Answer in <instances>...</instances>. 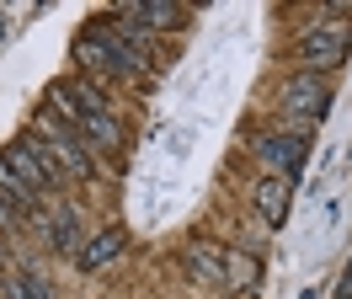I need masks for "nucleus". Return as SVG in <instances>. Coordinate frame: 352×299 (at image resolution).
Returning <instances> with one entry per match:
<instances>
[{"instance_id":"obj_4","label":"nucleus","mask_w":352,"mask_h":299,"mask_svg":"<svg viewBox=\"0 0 352 299\" xmlns=\"http://www.w3.org/2000/svg\"><path fill=\"white\" fill-rule=\"evenodd\" d=\"M331 107V85L326 75H315V70H305V75H294L283 91V118H288V134L299 123H315V118H326Z\"/></svg>"},{"instance_id":"obj_9","label":"nucleus","mask_w":352,"mask_h":299,"mask_svg":"<svg viewBox=\"0 0 352 299\" xmlns=\"http://www.w3.org/2000/svg\"><path fill=\"white\" fill-rule=\"evenodd\" d=\"M187 273L198 278V283H224V251L214 240H198V246L187 251Z\"/></svg>"},{"instance_id":"obj_6","label":"nucleus","mask_w":352,"mask_h":299,"mask_svg":"<svg viewBox=\"0 0 352 299\" xmlns=\"http://www.w3.org/2000/svg\"><path fill=\"white\" fill-rule=\"evenodd\" d=\"M347 38H352V27H342L336 17L315 21V27H305V38H299V54H305V64L320 75V70H331V64L347 54Z\"/></svg>"},{"instance_id":"obj_14","label":"nucleus","mask_w":352,"mask_h":299,"mask_svg":"<svg viewBox=\"0 0 352 299\" xmlns=\"http://www.w3.org/2000/svg\"><path fill=\"white\" fill-rule=\"evenodd\" d=\"M11 289H16V299H54V289H48L38 273H22L16 283H11Z\"/></svg>"},{"instance_id":"obj_5","label":"nucleus","mask_w":352,"mask_h":299,"mask_svg":"<svg viewBox=\"0 0 352 299\" xmlns=\"http://www.w3.org/2000/svg\"><path fill=\"white\" fill-rule=\"evenodd\" d=\"M48 107H59L75 128L86 123V118H96V112H112L107 96H102L86 75H75V81H54V85H48Z\"/></svg>"},{"instance_id":"obj_3","label":"nucleus","mask_w":352,"mask_h":299,"mask_svg":"<svg viewBox=\"0 0 352 299\" xmlns=\"http://www.w3.org/2000/svg\"><path fill=\"white\" fill-rule=\"evenodd\" d=\"M32 134H38V139L54 150V161H59V171H65V176H91V171H96V161H91V145L80 139V134H69V128L59 123L54 112H38Z\"/></svg>"},{"instance_id":"obj_15","label":"nucleus","mask_w":352,"mask_h":299,"mask_svg":"<svg viewBox=\"0 0 352 299\" xmlns=\"http://www.w3.org/2000/svg\"><path fill=\"white\" fill-rule=\"evenodd\" d=\"M11 219H16V209H11V203H6V198H0V230H6V225H11Z\"/></svg>"},{"instance_id":"obj_10","label":"nucleus","mask_w":352,"mask_h":299,"mask_svg":"<svg viewBox=\"0 0 352 299\" xmlns=\"http://www.w3.org/2000/svg\"><path fill=\"white\" fill-rule=\"evenodd\" d=\"M118 251H123V230H102L91 246H80V251H75V262H80V267H102V262H112Z\"/></svg>"},{"instance_id":"obj_8","label":"nucleus","mask_w":352,"mask_h":299,"mask_svg":"<svg viewBox=\"0 0 352 299\" xmlns=\"http://www.w3.org/2000/svg\"><path fill=\"white\" fill-rule=\"evenodd\" d=\"M118 17L133 21V27H144V32H166V27L182 21V11H176L171 0H133V6H123Z\"/></svg>"},{"instance_id":"obj_7","label":"nucleus","mask_w":352,"mask_h":299,"mask_svg":"<svg viewBox=\"0 0 352 299\" xmlns=\"http://www.w3.org/2000/svg\"><path fill=\"white\" fill-rule=\"evenodd\" d=\"M262 161H267V166H283L288 171V187H294L299 171H305V139H299V134H267V139H262Z\"/></svg>"},{"instance_id":"obj_16","label":"nucleus","mask_w":352,"mask_h":299,"mask_svg":"<svg viewBox=\"0 0 352 299\" xmlns=\"http://www.w3.org/2000/svg\"><path fill=\"white\" fill-rule=\"evenodd\" d=\"M0 262H6V246H0Z\"/></svg>"},{"instance_id":"obj_12","label":"nucleus","mask_w":352,"mask_h":299,"mask_svg":"<svg viewBox=\"0 0 352 299\" xmlns=\"http://www.w3.org/2000/svg\"><path fill=\"white\" fill-rule=\"evenodd\" d=\"M256 203H262L267 225H283V214H288V182H262Z\"/></svg>"},{"instance_id":"obj_2","label":"nucleus","mask_w":352,"mask_h":299,"mask_svg":"<svg viewBox=\"0 0 352 299\" xmlns=\"http://www.w3.org/2000/svg\"><path fill=\"white\" fill-rule=\"evenodd\" d=\"M6 166L16 171L32 192H48L54 182H65V171H59V161H54V150H48L38 134H22L16 145L6 150Z\"/></svg>"},{"instance_id":"obj_13","label":"nucleus","mask_w":352,"mask_h":299,"mask_svg":"<svg viewBox=\"0 0 352 299\" xmlns=\"http://www.w3.org/2000/svg\"><path fill=\"white\" fill-rule=\"evenodd\" d=\"M48 240H54L59 251H75L80 230H75V214H69V209H59V214H54V230H48Z\"/></svg>"},{"instance_id":"obj_1","label":"nucleus","mask_w":352,"mask_h":299,"mask_svg":"<svg viewBox=\"0 0 352 299\" xmlns=\"http://www.w3.org/2000/svg\"><path fill=\"white\" fill-rule=\"evenodd\" d=\"M75 64L91 75H139L150 70V43H144V27H133L123 17L96 21L91 32L75 38Z\"/></svg>"},{"instance_id":"obj_11","label":"nucleus","mask_w":352,"mask_h":299,"mask_svg":"<svg viewBox=\"0 0 352 299\" xmlns=\"http://www.w3.org/2000/svg\"><path fill=\"white\" fill-rule=\"evenodd\" d=\"M0 192H6V203H11V209H16V214L38 203V192H32V187H27V182H22V176H16V171L6 166V155H0Z\"/></svg>"}]
</instances>
